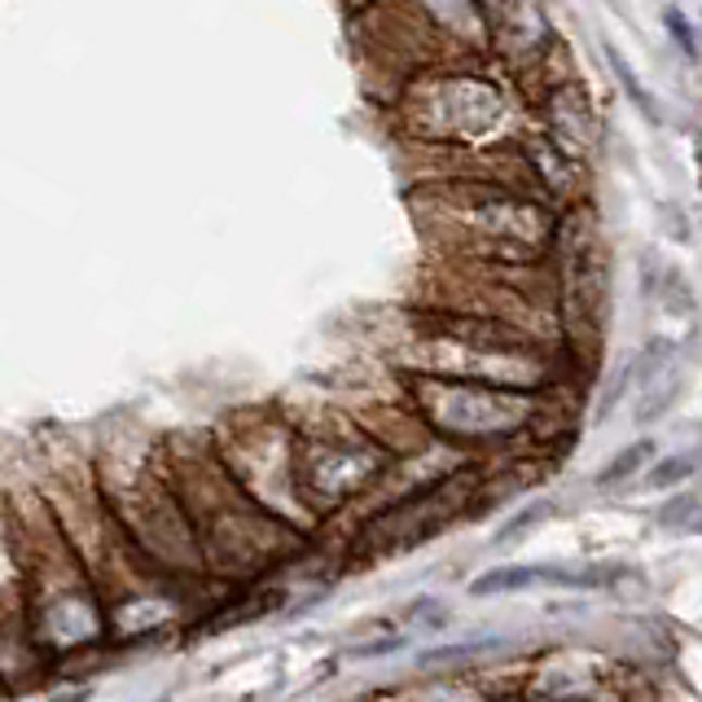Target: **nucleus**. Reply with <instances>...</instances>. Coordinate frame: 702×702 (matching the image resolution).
Masks as SVG:
<instances>
[{
    "label": "nucleus",
    "mask_w": 702,
    "mask_h": 702,
    "mask_svg": "<svg viewBox=\"0 0 702 702\" xmlns=\"http://www.w3.org/2000/svg\"><path fill=\"white\" fill-rule=\"evenodd\" d=\"M540 579H557L566 584V589H589L584 579H593V575H571V571H557V566H501V571H488L479 575L475 584V598H488V593H514V589H531V584Z\"/></svg>",
    "instance_id": "f257e3e1"
},
{
    "label": "nucleus",
    "mask_w": 702,
    "mask_h": 702,
    "mask_svg": "<svg viewBox=\"0 0 702 702\" xmlns=\"http://www.w3.org/2000/svg\"><path fill=\"white\" fill-rule=\"evenodd\" d=\"M606 62H611L615 79L624 84V92H628V97H632V101L641 105V114H645V120H650V124H663V110H659V101H654V97L645 92V84L637 79V71H632V66L624 62V53H619L615 45H606Z\"/></svg>",
    "instance_id": "f03ea898"
},
{
    "label": "nucleus",
    "mask_w": 702,
    "mask_h": 702,
    "mask_svg": "<svg viewBox=\"0 0 702 702\" xmlns=\"http://www.w3.org/2000/svg\"><path fill=\"white\" fill-rule=\"evenodd\" d=\"M663 23H667V32H672V40L680 45V53H685V58L693 62V58H698V36H693V27H689V18H685V14L676 10V5H667V10H663Z\"/></svg>",
    "instance_id": "7ed1b4c3"
},
{
    "label": "nucleus",
    "mask_w": 702,
    "mask_h": 702,
    "mask_svg": "<svg viewBox=\"0 0 702 702\" xmlns=\"http://www.w3.org/2000/svg\"><path fill=\"white\" fill-rule=\"evenodd\" d=\"M693 471V456H672V461H663L659 471L650 475V488H667V484H676L680 475H689Z\"/></svg>",
    "instance_id": "20e7f679"
},
{
    "label": "nucleus",
    "mask_w": 702,
    "mask_h": 702,
    "mask_svg": "<svg viewBox=\"0 0 702 702\" xmlns=\"http://www.w3.org/2000/svg\"><path fill=\"white\" fill-rule=\"evenodd\" d=\"M645 456H650V448H645V443H637V448H628V452H624V456H619V461L611 465V471H602V484H615L619 475H628V471H637V465H641Z\"/></svg>",
    "instance_id": "39448f33"
},
{
    "label": "nucleus",
    "mask_w": 702,
    "mask_h": 702,
    "mask_svg": "<svg viewBox=\"0 0 702 702\" xmlns=\"http://www.w3.org/2000/svg\"><path fill=\"white\" fill-rule=\"evenodd\" d=\"M58 702H88V689H79V693H66V698H58Z\"/></svg>",
    "instance_id": "423d86ee"
}]
</instances>
